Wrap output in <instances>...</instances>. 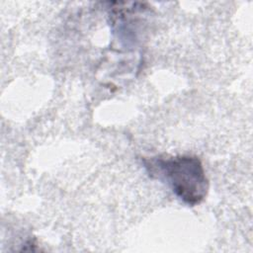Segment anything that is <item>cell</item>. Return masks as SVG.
Masks as SVG:
<instances>
[{
    "label": "cell",
    "instance_id": "cell-1",
    "mask_svg": "<svg viewBox=\"0 0 253 253\" xmlns=\"http://www.w3.org/2000/svg\"><path fill=\"white\" fill-rule=\"evenodd\" d=\"M152 174L163 177L173 193L185 204H201L209 191V180L204 166L197 156L178 155L171 158H158L144 161Z\"/></svg>",
    "mask_w": 253,
    "mask_h": 253
}]
</instances>
